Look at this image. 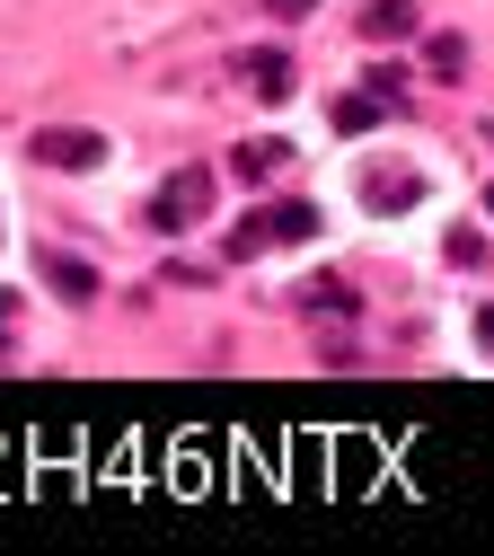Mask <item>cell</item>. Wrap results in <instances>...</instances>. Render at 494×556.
I'll use <instances>...</instances> for the list:
<instances>
[{"mask_svg":"<svg viewBox=\"0 0 494 556\" xmlns=\"http://www.w3.org/2000/svg\"><path fill=\"white\" fill-rule=\"evenodd\" d=\"M309 230H318V213H309V203H265V213H248V222H239L230 256H265V248H301Z\"/></svg>","mask_w":494,"mask_h":556,"instance_id":"1","label":"cell"},{"mask_svg":"<svg viewBox=\"0 0 494 556\" xmlns=\"http://www.w3.org/2000/svg\"><path fill=\"white\" fill-rule=\"evenodd\" d=\"M194 213H212V168H186V177H168V194L151 203V230H186Z\"/></svg>","mask_w":494,"mask_h":556,"instance_id":"2","label":"cell"},{"mask_svg":"<svg viewBox=\"0 0 494 556\" xmlns=\"http://www.w3.org/2000/svg\"><path fill=\"white\" fill-rule=\"evenodd\" d=\"M363 203H371V213H406V203H423V177H415L406 160H380V168L363 177Z\"/></svg>","mask_w":494,"mask_h":556,"instance_id":"3","label":"cell"},{"mask_svg":"<svg viewBox=\"0 0 494 556\" xmlns=\"http://www.w3.org/2000/svg\"><path fill=\"white\" fill-rule=\"evenodd\" d=\"M36 160L45 168H98L106 142H98V132H36Z\"/></svg>","mask_w":494,"mask_h":556,"instance_id":"4","label":"cell"},{"mask_svg":"<svg viewBox=\"0 0 494 556\" xmlns=\"http://www.w3.org/2000/svg\"><path fill=\"white\" fill-rule=\"evenodd\" d=\"M239 80H248V89H265V98H292V53H274V45L239 53Z\"/></svg>","mask_w":494,"mask_h":556,"instance_id":"5","label":"cell"},{"mask_svg":"<svg viewBox=\"0 0 494 556\" xmlns=\"http://www.w3.org/2000/svg\"><path fill=\"white\" fill-rule=\"evenodd\" d=\"M230 168H239L248 186H265V177L292 168V142H239V151H230Z\"/></svg>","mask_w":494,"mask_h":556,"instance_id":"6","label":"cell"},{"mask_svg":"<svg viewBox=\"0 0 494 556\" xmlns=\"http://www.w3.org/2000/svg\"><path fill=\"white\" fill-rule=\"evenodd\" d=\"M406 27H415V0H371V10H363V36L371 45H397Z\"/></svg>","mask_w":494,"mask_h":556,"instance_id":"7","label":"cell"},{"mask_svg":"<svg viewBox=\"0 0 494 556\" xmlns=\"http://www.w3.org/2000/svg\"><path fill=\"white\" fill-rule=\"evenodd\" d=\"M45 283H53V292H71V301H89V292H98V274H89L80 256H45Z\"/></svg>","mask_w":494,"mask_h":556,"instance_id":"8","label":"cell"},{"mask_svg":"<svg viewBox=\"0 0 494 556\" xmlns=\"http://www.w3.org/2000/svg\"><path fill=\"white\" fill-rule=\"evenodd\" d=\"M380 115H389V106H380V98H371V89H363V98H353V89H344V98H335V132H371V124H380Z\"/></svg>","mask_w":494,"mask_h":556,"instance_id":"9","label":"cell"},{"mask_svg":"<svg viewBox=\"0 0 494 556\" xmlns=\"http://www.w3.org/2000/svg\"><path fill=\"white\" fill-rule=\"evenodd\" d=\"M274 10H292V18H309V10H318V0H274Z\"/></svg>","mask_w":494,"mask_h":556,"instance_id":"10","label":"cell"},{"mask_svg":"<svg viewBox=\"0 0 494 556\" xmlns=\"http://www.w3.org/2000/svg\"><path fill=\"white\" fill-rule=\"evenodd\" d=\"M477 344H494V309H485V318H477Z\"/></svg>","mask_w":494,"mask_h":556,"instance_id":"11","label":"cell"},{"mask_svg":"<svg viewBox=\"0 0 494 556\" xmlns=\"http://www.w3.org/2000/svg\"><path fill=\"white\" fill-rule=\"evenodd\" d=\"M485 142H494V124H485Z\"/></svg>","mask_w":494,"mask_h":556,"instance_id":"12","label":"cell"},{"mask_svg":"<svg viewBox=\"0 0 494 556\" xmlns=\"http://www.w3.org/2000/svg\"><path fill=\"white\" fill-rule=\"evenodd\" d=\"M485 203H494V186H485Z\"/></svg>","mask_w":494,"mask_h":556,"instance_id":"13","label":"cell"}]
</instances>
